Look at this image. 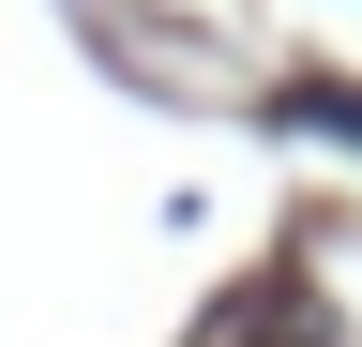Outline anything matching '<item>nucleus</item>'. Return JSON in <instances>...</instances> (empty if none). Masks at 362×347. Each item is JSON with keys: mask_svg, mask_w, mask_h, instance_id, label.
I'll use <instances>...</instances> for the list:
<instances>
[{"mask_svg": "<svg viewBox=\"0 0 362 347\" xmlns=\"http://www.w3.org/2000/svg\"><path fill=\"white\" fill-rule=\"evenodd\" d=\"M302 121H332V136H362V91H302Z\"/></svg>", "mask_w": 362, "mask_h": 347, "instance_id": "nucleus-1", "label": "nucleus"}]
</instances>
